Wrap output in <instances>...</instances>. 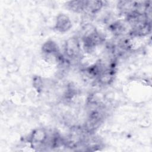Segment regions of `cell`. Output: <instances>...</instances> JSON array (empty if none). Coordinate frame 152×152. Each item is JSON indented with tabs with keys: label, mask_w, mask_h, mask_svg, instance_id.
Returning a JSON list of instances; mask_svg holds the SVG:
<instances>
[{
	"label": "cell",
	"mask_w": 152,
	"mask_h": 152,
	"mask_svg": "<svg viewBox=\"0 0 152 152\" xmlns=\"http://www.w3.org/2000/svg\"><path fill=\"white\" fill-rule=\"evenodd\" d=\"M80 44L78 39L72 37L68 39L66 43L65 52L68 56L70 58L76 57L80 52Z\"/></svg>",
	"instance_id": "obj_1"
},
{
	"label": "cell",
	"mask_w": 152,
	"mask_h": 152,
	"mask_svg": "<svg viewBox=\"0 0 152 152\" xmlns=\"http://www.w3.org/2000/svg\"><path fill=\"white\" fill-rule=\"evenodd\" d=\"M71 26V21L66 15L64 14H60L58 16L55 27L58 31L61 32H65L69 30Z\"/></svg>",
	"instance_id": "obj_2"
},
{
	"label": "cell",
	"mask_w": 152,
	"mask_h": 152,
	"mask_svg": "<svg viewBox=\"0 0 152 152\" xmlns=\"http://www.w3.org/2000/svg\"><path fill=\"white\" fill-rule=\"evenodd\" d=\"M46 138V134L43 129H36L35 130L31 137V140L33 143L36 144L40 145L45 141Z\"/></svg>",
	"instance_id": "obj_3"
},
{
	"label": "cell",
	"mask_w": 152,
	"mask_h": 152,
	"mask_svg": "<svg viewBox=\"0 0 152 152\" xmlns=\"http://www.w3.org/2000/svg\"><path fill=\"white\" fill-rule=\"evenodd\" d=\"M103 3L99 1H85V8L91 12L98 11L102 7Z\"/></svg>",
	"instance_id": "obj_4"
},
{
	"label": "cell",
	"mask_w": 152,
	"mask_h": 152,
	"mask_svg": "<svg viewBox=\"0 0 152 152\" xmlns=\"http://www.w3.org/2000/svg\"><path fill=\"white\" fill-rule=\"evenodd\" d=\"M42 50L45 53L48 54L55 53L58 52V46L53 42L48 41L43 45Z\"/></svg>",
	"instance_id": "obj_5"
},
{
	"label": "cell",
	"mask_w": 152,
	"mask_h": 152,
	"mask_svg": "<svg viewBox=\"0 0 152 152\" xmlns=\"http://www.w3.org/2000/svg\"><path fill=\"white\" fill-rule=\"evenodd\" d=\"M42 83V80H40V78L39 77H36V78H34V85L37 88L39 89V88L41 87Z\"/></svg>",
	"instance_id": "obj_6"
}]
</instances>
